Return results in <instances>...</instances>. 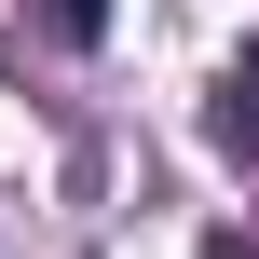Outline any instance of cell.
I'll use <instances>...</instances> for the list:
<instances>
[{"mask_svg":"<svg viewBox=\"0 0 259 259\" xmlns=\"http://www.w3.org/2000/svg\"><path fill=\"white\" fill-rule=\"evenodd\" d=\"M205 137H219V150H232V164L259 178V41L232 55V68H219V96H205Z\"/></svg>","mask_w":259,"mask_h":259,"instance_id":"6da1fadb","label":"cell"},{"mask_svg":"<svg viewBox=\"0 0 259 259\" xmlns=\"http://www.w3.org/2000/svg\"><path fill=\"white\" fill-rule=\"evenodd\" d=\"M55 14V41H96V0H41Z\"/></svg>","mask_w":259,"mask_h":259,"instance_id":"7a4b0ae2","label":"cell"}]
</instances>
